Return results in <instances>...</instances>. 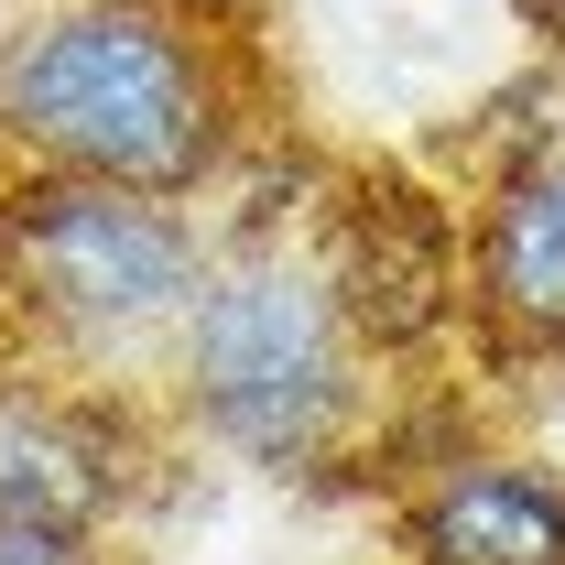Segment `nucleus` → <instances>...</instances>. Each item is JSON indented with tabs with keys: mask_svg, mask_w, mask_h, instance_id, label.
I'll return each instance as SVG.
<instances>
[{
	"mask_svg": "<svg viewBox=\"0 0 565 565\" xmlns=\"http://www.w3.org/2000/svg\"><path fill=\"white\" fill-rule=\"evenodd\" d=\"M392 565H565V468L533 446H435L392 500Z\"/></svg>",
	"mask_w": 565,
	"mask_h": 565,
	"instance_id": "nucleus-7",
	"label": "nucleus"
},
{
	"mask_svg": "<svg viewBox=\"0 0 565 565\" xmlns=\"http://www.w3.org/2000/svg\"><path fill=\"white\" fill-rule=\"evenodd\" d=\"M511 11H522V33H533V44L565 66V0H511Z\"/></svg>",
	"mask_w": 565,
	"mask_h": 565,
	"instance_id": "nucleus-9",
	"label": "nucleus"
},
{
	"mask_svg": "<svg viewBox=\"0 0 565 565\" xmlns=\"http://www.w3.org/2000/svg\"><path fill=\"white\" fill-rule=\"evenodd\" d=\"M217 262V217L98 174L0 163V349L141 381Z\"/></svg>",
	"mask_w": 565,
	"mask_h": 565,
	"instance_id": "nucleus-3",
	"label": "nucleus"
},
{
	"mask_svg": "<svg viewBox=\"0 0 565 565\" xmlns=\"http://www.w3.org/2000/svg\"><path fill=\"white\" fill-rule=\"evenodd\" d=\"M316 262L381 370H414L468 327V217L414 174H359L316 217Z\"/></svg>",
	"mask_w": 565,
	"mask_h": 565,
	"instance_id": "nucleus-5",
	"label": "nucleus"
},
{
	"mask_svg": "<svg viewBox=\"0 0 565 565\" xmlns=\"http://www.w3.org/2000/svg\"><path fill=\"white\" fill-rule=\"evenodd\" d=\"M381 359L349 327L338 282L316 262V228L239 217L217 228L207 282L185 294L174 338L152 359V403L185 446H207L250 479H327L381 424Z\"/></svg>",
	"mask_w": 565,
	"mask_h": 565,
	"instance_id": "nucleus-2",
	"label": "nucleus"
},
{
	"mask_svg": "<svg viewBox=\"0 0 565 565\" xmlns=\"http://www.w3.org/2000/svg\"><path fill=\"white\" fill-rule=\"evenodd\" d=\"M0 565H131L120 533H55V522H0Z\"/></svg>",
	"mask_w": 565,
	"mask_h": 565,
	"instance_id": "nucleus-8",
	"label": "nucleus"
},
{
	"mask_svg": "<svg viewBox=\"0 0 565 565\" xmlns=\"http://www.w3.org/2000/svg\"><path fill=\"white\" fill-rule=\"evenodd\" d=\"M163 403L141 381H98L66 359L0 349V522L55 533H131L163 468Z\"/></svg>",
	"mask_w": 565,
	"mask_h": 565,
	"instance_id": "nucleus-4",
	"label": "nucleus"
},
{
	"mask_svg": "<svg viewBox=\"0 0 565 565\" xmlns=\"http://www.w3.org/2000/svg\"><path fill=\"white\" fill-rule=\"evenodd\" d=\"M0 11H22V0H0Z\"/></svg>",
	"mask_w": 565,
	"mask_h": 565,
	"instance_id": "nucleus-10",
	"label": "nucleus"
},
{
	"mask_svg": "<svg viewBox=\"0 0 565 565\" xmlns=\"http://www.w3.org/2000/svg\"><path fill=\"white\" fill-rule=\"evenodd\" d=\"M262 141V66L217 0H22L0 22V163L217 207Z\"/></svg>",
	"mask_w": 565,
	"mask_h": 565,
	"instance_id": "nucleus-1",
	"label": "nucleus"
},
{
	"mask_svg": "<svg viewBox=\"0 0 565 565\" xmlns=\"http://www.w3.org/2000/svg\"><path fill=\"white\" fill-rule=\"evenodd\" d=\"M468 338L511 370H565V141L500 152L468 196Z\"/></svg>",
	"mask_w": 565,
	"mask_h": 565,
	"instance_id": "nucleus-6",
	"label": "nucleus"
}]
</instances>
